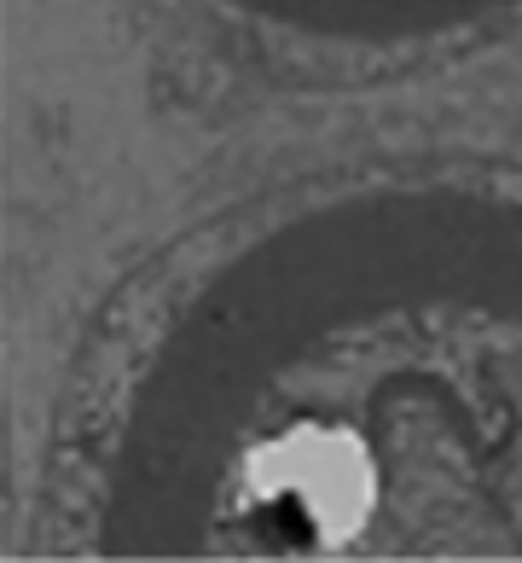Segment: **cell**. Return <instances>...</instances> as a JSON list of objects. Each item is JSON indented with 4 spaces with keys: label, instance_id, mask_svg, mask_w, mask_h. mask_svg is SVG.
<instances>
[{
    "label": "cell",
    "instance_id": "obj_1",
    "mask_svg": "<svg viewBox=\"0 0 522 563\" xmlns=\"http://www.w3.org/2000/svg\"><path fill=\"white\" fill-rule=\"evenodd\" d=\"M104 540L522 558V210L384 192L249 244L134 389Z\"/></svg>",
    "mask_w": 522,
    "mask_h": 563
},
{
    "label": "cell",
    "instance_id": "obj_2",
    "mask_svg": "<svg viewBox=\"0 0 522 563\" xmlns=\"http://www.w3.org/2000/svg\"><path fill=\"white\" fill-rule=\"evenodd\" d=\"M233 7L274 18L290 30L343 35V41H401V35H435L482 18L506 0H233Z\"/></svg>",
    "mask_w": 522,
    "mask_h": 563
}]
</instances>
